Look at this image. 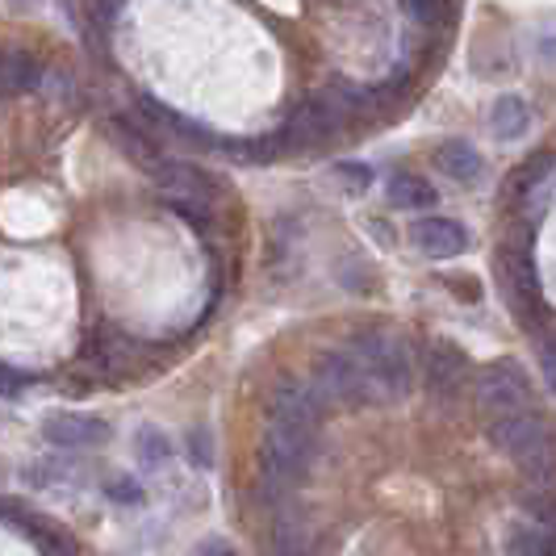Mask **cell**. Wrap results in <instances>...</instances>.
Masks as SVG:
<instances>
[{"mask_svg": "<svg viewBox=\"0 0 556 556\" xmlns=\"http://www.w3.org/2000/svg\"><path fill=\"white\" fill-rule=\"evenodd\" d=\"M490 444L498 447L502 456H510L519 469L535 481H553L556 473V452L553 435H548V422L535 415V410H510V415H494L485 427Z\"/></svg>", "mask_w": 556, "mask_h": 556, "instance_id": "6da1fadb", "label": "cell"}, {"mask_svg": "<svg viewBox=\"0 0 556 556\" xmlns=\"http://www.w3.org/2000/svg\"><path fill=\"white\" fill-rule=\"evenodd\" d=\"M348 352L364 364L377 402H402L406 393L415 390V352L402 339H393L386 331H368L356 334L348 343Z\"/></svg>", "mask_w": 556, "mask_h": 556, "instance_id": "7a4b0ae2", "label": "cell"}, {"mask_svg": "<svg viewBox=\"0 0 556 556\" xmlns=\"http://www.w3.org/2000/svg\"><path fill=\"white\" fill-rule=\"evenodd\" d=\"M314 447H318V431H309V427H289V422H273V418H268L264 440H260V469H264V481L289 485V481L306 477L309 460H314Z\"/></svg>", "mask_w": 556, "mask_h": 556, "instance_id": "3957f363", "label": "cell"}, {"mask_svg": "<svg viewBox=\"0 0 556 556\" xmlns=\"http://www.w3.org/2000/svg\"><path fill=\"white\" fill-rule=\"evenodd\" d=\"M314 386H318V393H323L327 402H334V406H368V402H377L364 364L356 361L348 348L327 352V356L318 361V368H314Z\"/></svg>", "mask_w": 556, "mask_h": 556, "instance_id": "277c9868", "label": "cell"}, {"mask_svg": "<svg viewBox=\"0 0 556 556\" xmlns=\"http://www.w3.org/2000/svg\"><path fill=\"white\" fill-rule=\"evenodd\" d=\"M343 122H348V113L339 110L331 97L323 92V97H314V101L293 110V117H289L285 130H280V139H285L289 151H298V147H318V142L334 139V135L343 130Z\"/></svg>", "mask_w": 556, "mask_h": 556, "instance_id": "5b68a950", "label": "cell"}, {"mask_svg": "<svg viewBox=\"0 0 556 556\" xmlns=\"http://www.w3.org/2000/svg\"><path fill=\"white\" fill-rule=\"evenodd\" d=\"M477 397L485 410L494 415H510V410H531V381L523 377V368L515 361L490 364L481 377H477Z\"/></svg>", "mask_w": 556, "mask_h": 556, "instance_id": "8992f818", "label": "cell"}, {"mask_svg": "<svg viewBox=\"0 0 556 556\" xmlns=\"http://www.w3.org/2000/svg\"><path fill=\"white\" fill-rule=\"evenodd\" d=\"M327 406H331V402L318 393L314 381H277L273 393H268V418H273V422H289V427H309V431H318Z\"/></svg>", "mask_w": 556, "mask_h": 556, "instance_id": "52a82bcc", "label": "cell"}, {"mask_svg": "<svg viewBox=\"0 0 556 556\" xmlns=\"http://www.w3.org/2000/svg\"><path fill=\"white\" fill-rule=\"evenodd\" d=\"M410 239H415V248L422 251V255H431V260H456V255L469 251V230H465V223L440 218V214L418 218V223L410 226Z\"/></svg>", "mask_w": 556, "mask_h": 556, "instance_id": "ba28073f", "label": "cell"}, {"mask_svg": "<svg viewBox=\"0 0 556 556\" xmlns=\"http://www.w3.org/2000/svg\"><path fill=\"white\" fill-rule=\"evenodd\" d=\"M42 435L59 447H101L110 440V422L97 415H47L42 418Z\"/></svg>", "mask_w": 556, "mask_h": 556, "instance_id": "9c48e42d", "label": "cell"}, {"mask_svg": "<svg viewBox=\"0 0 556 556\" xmlns=\"http://www.w3.org/2000/svg\"><path fill=\"white\" fill-rule=\"evenodd\" d=\"M498 280L502 289H506V298L519 306H531L535 298H540V277H535V264H531L528 251L519 248H506L498 255Z\"/></svg>", "mask_w": 556, "mask_h": 556, "instance_id": "30bf717a", "label": "cell"}, {"mask_svg": "<svg viewBox=\"0 0 556 556\" xmlns=\"http://www.w3.org/2000/svg\"><path fill=\"white\" fill-rule=\"evenodd\" d=\"M422 372H427V386H431L435 397H456L460 386H465V377H469V361L452 343H435L427 364H422Z\"/></svg>", "mask_w": 556, "mask_h": 556, "instance_id": "8fae6325", "label": "cell"}, {"mask_svg": "<svg viewBox=\"0 0 556 556\" xmlns=\"http://www.w3.org/2000/svg\"><path fill=\"white\" fill-rule=\"evenodd\" d=\"M155 185L172 205H205L210 201V180L189 164H160L155 167Z\"/></svg>", "mask_w": 556, "mask_h": 556, "instance_id": "7c38bea8", "label": "cell"}, {"mask_svg": "<svg viewBox=\"0 0 556 556\" xmlns=\"http://www.w3.org/2000/svg\"><path fill=\"white\" fill-rule=\"evenodd\" d=\"M47 80V63L26 47L0 51V92H34Z\"/></svg>", "mask_w": 556, "mask_h": 556, "instance_id": "4fadbf2b", "label": "cell"}, {"mask_svg": "<svg viewBox=\"0 0 556 556\" xmlns=\"http://www.w3.org/2000/svg\"><path fill=\"white\" fill-rule=\"evenodd\" d=\"M435 167L444 176H452V180L469 185V180H477V172H481V155H477V147L469 139H444L435 147Z\"/></svg>", "mask_w": 556, "mask_h": 556, "instance_id": "5bb4252c", "label": "cell"}, {"mask_svg": "<svg viewBox=\"0 0 556 556\" xmlns=\"http://www.w3.org/2000/svg\"><path fill=\"white\" fill-rule=\"evenodd\" d=\"M490 126H494V135L502 142H515L519 135H528L531 126V110L523 97H515V92H506L494 101V110H490Z\"/></svg>", "mask_w": 556, "mask_h": 556, "instance_id": "9a60e30c", "label": "cell"}, {"mask_svg": "<svg viewBox=\"0 0 556 556\" xmlns=\"http://www.w3.org/2000/svg\"><path fill=\"white\" fill-rule=\"evenodd\" d=\"M390 201L397 210H427V205H435L440 197H435V185H431L427 176H418V172H393Z\"/></svg>", "mask_w": 556, "mask_h": 556, "instance_id": "2e32d148", "label": "cell"}, {"mask_svg": "<svg viewBox=\"0 0 556 556\" xmlns=\"http://www.w3.org/2000/svg\"><path fill=\"white\" fill-rule=\"evenodd\" d=\"M142 130H147V126H139V122H130V117H117V122H113V139H117V147H122V151H130V155H135L139 164L147 160L151 167H160L164 160H160L155 142L147 139Z\"/></svg>", "mask_w": 556, "mask_h": 556, "instance_id": "e0dca14e", "label": "cell"}, {"mask_svg": "<svg viewBox=\"0 0 556 556\" xmlns=\"http://www.w3.org/2000/svg\"><path fill=\"white\" fill-rule=\"evenodd\" d=\"M26 477H29V485H38V490H72V485L84 481L67 460H34L26 469Z\"/></svg>", "mask_w": 556, "mask_h": 556, "instance_id": "ac0fdd59", "label": "cell"}, {"mask_svg": "<svg viewBox=\"0 0 556 556\" xmlns=\"http://www.w3.org/2000/svg\"><path fill=\"white\" fill-rule=\"evenodd\" d=\"M553 164H556V160L548 155V151H535L528 164H523V172H515V176H510L506 197H515V201H519V197H528L531 189H540V185L553 176Z\"/></svg>", "mask_w": 556, "mask_h": 556, "instance_id": "d6986e66", "label": "cell"}, {"mask_svg": "<svg viewBox=\"0 0 556 556\" xmlns=\"http://www.w3.org/2000/svg\"><path fill=\"white\" fill-rule=\"evenodd\" d=\"M506 556H556V540L540 528H515L506 535Z\"/></svg>", "mask_w": 556, "mask_h": 556, "instance_id": "ffe728a7", "label": "cell"}, {"mask_svg": "<svg viewBox=\"0 0 556 556\" xmlns=\"http://www.w3.org/2000/svg\"><path fill=\"white\" fill-rule=\"evenodd\" d=\"M135 456H139L142 465L160 469L167 456H172V440H167L164 431H155V427H139V435H135Z\"/></svg>", "mask_w": 556, "mask_h": 556, "instance_id": "44dd1931", "label": "cell"}, {"mask_svg": "<svg viewBox=\"0 0 556 556\" xmlns=\"http://www.w3.org/2000/svg\"><path fill=\"white\" fill-rule=\"evenodd\" d=\"M334 180L343 185L348 197H364L372 189V167L361 164V160H343V164H334Z\"/></svg>", "mask_w": 556, "mask_h": 556, "instance_id": "7402d4cb", "label": "cell"}, {"mask_svg": "<svg viewBox=\"0 0 556 556\" xmlns=\"http://www.w3.org/2000/svg\"><path fill=\"white\" fill-rule=\"evenodd\" d=\"M397 4L418 26H435V17H440V0H397Z\"/></svg>", "mask_w": 556, "mask_h": 556, "instance_id": "603a6c76", "label": "cell"}, {"mask_svg": "<svg viewBox=\"0 0 556 556\" xmlns=\"http://www.w3.org/2000/svg\"><path fill=\"white\" fill-rule=\"evenodd\" d=\"M189 452H193L197 469H210V465H214V440H210V431L193 427V431H189Z\"/></svg>", "mask_w": 556, "mask_h": 556, "instance_id": "cb8c5ba5", "label": "cell"}, {"mask_svg": "<svg viewBox=\"0 0 556 556\" xmlns=\"http://www.w3.org/2000/svg\"><path fill=\"white\" fill-rule=\"evenodd\" d=\"M105 494H110L113 502H122V506H135V502H142V485H135L130 477H110Z\"/></svg>", "mask_w": 556, "mask_h": 556, "instance_id": "d4e9b609", "label": "cell"}, {"mask_svg": "<svg viewBox=\"0 0 556 556\" xmlns=\"http://www.w3.org/2000/svg\"><path fill=\"white\" fill-rule=\"evenodd\" d=\"M197 556H239L226 540H201L197 544Z\"/></svg>", "mask_w": 556, "mask_h": 556, "instance_id": "484cf974", "label": "cell"}, {"mask_svg": "<svg viewBox=\"0 0 556 556\" xmlns=\"http://www.w3.org/2000/svg\"><path fill=\"white\" fill-rule=\"evenodd\" d=\"M26 390V377H17V372H0V393H22Z\"/></svg>", "mask_w": 556, "mask_h": 556, "instance_id": "4316f807", "label": "cell"}, {"mask_svg": "<svg viewBox=\"0 0 556 556\" xmlns=\"http://www.w3.org/2000/svg\"><path fill=\"white\" fill-rule=\"evenodd\" d=\"M540 55L556 63V29H544V34H540Z\"/></svg>", "mask_w": 556, "mask_h": 556, "instance_id": "83f0119b", "label": "cell"}, {"mask_svg": "<svg viewBox=\"0 0 556 556\" xmlns=\"http://www.w3.org/2000/svg\"><path fill=\"white\" fill-rule=\"evenodd\" d=\"M544 372H548V381H553V390H556V339L544 343Z\"/></svg>", "mask_w": 556, "mask_h": 556, "instance_id": "f1b7e54d", "label": "cell"}]
</instances>
